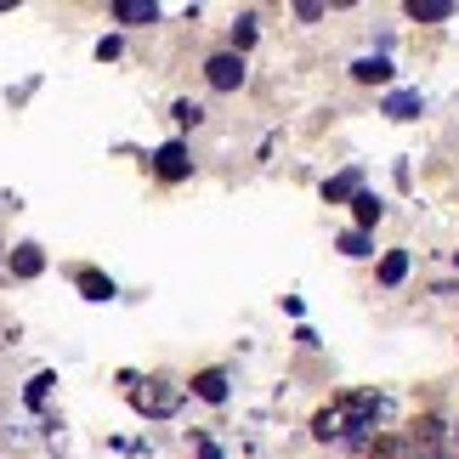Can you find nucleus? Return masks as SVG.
<instances>
[{"instance_id": "obj_4", "label": "nucleus", "mask_w": 459, "mask_h": 459, "mask_svg": "<svg viewBox=\"0 0 459 459\" xmlns=\"http://www.w3.org/2000/svg\"><path fill=\"white\" fill-rule=\"evenodd\" d=\"M204 80L216 85V91H238V85H244V57H238V51L210 57V63H204Z\"/></svg>"}, {"instance_id": "obj_8", "label": "nucleus", "mask_w": 459, "mask_h": 459, "mask_svg": "<svg viewBox=\"0 0 459 459\" xmlns=\"http://www.w3.org/2000/svg\"><path fill=\"white\" fill-rule=\"evenodd\" d=\"M193 397L221 403V397H227V375H221V368H204V375H193Z\"/></svg>"}, {"instance_id": "obj_13", "label": "nucleus", "mask_w": 459, "mask_h": 459, "mask_svg": "<svg viewBox=\"0 0 459 459\" xmlns=\"http://www.w3.org/2000/svg\"><path fill=\"white\" fill-rule=\"evenodd\" d=\"M351 74H358L363 85H385V80H392V63H385V57H363V63H351Z\"/></svg>"}, {"instance_id": "obj_2", "label": "nucleus", "mask_w": 459, "mask_h": 459, "mask_svg": "<svg viewBox=\"0 0 459 459\" xmlns=\"http://www.w3.org/2000/svg\"><path fill=\"white\" fill-rule=\"evenodd\" d=\"M334 409H341L346 431H368V426H375V414H380V397H375V392H346Z\"/></svg>"}, {"instance_id": "obj_5", "label": "nucleus", "mask_w": 459, "mask_h": 459, "mask_svg": "<svg viewBox=\"0 0 459 459\" xmlns=\"http://www.w3.org/2000/svg\"><path fill=\"white\" fill-rule=\"evenodd\" d=\"M153 170L165 176V182H182V176H187V148L182 143H165V148L153 153Z\"/></svg>"}, {"instance_id": "obj_11", "label": "nucleus", "mask_w": 459, "mask_h": 459, "mask_svg": "<svg viewBox=\"0 0 459 459\" xmlns=\"http://www.w3.org/2000/svg\"><path fill=\"white\" fill-rule=\"evenodd\" d=\"M358 187H363V176H358V170H341V176H334V182L324 187V199H329V204H341V199H358Z\"/></svg>"}, {"instance_id": "obj_10", "label": "nucleus", "mask_w": 459, "mask_h": 459, "mask_svg": "<svg viewBox=\"0 0 459 459\" xmlns=\"http://www.w3.org/2000/svg\"><path fill=\"white\" fill-rule=\"evenodd\" d=\"M114 17H119V23H153L159 6H153V0H114Z\"/></svg>"}, {"instance_id": "obj_20", "label": "nucleus", "mask_w": 459, "mask_h": 459, "mask_svg": "<svg viewBox=\"0 0 459 459\" xmlns=\"http://www.w3.org/2000/svg\"><path fill=\"white\" fill-rule=\"evenodd\" d=\"M46 392H51V375H34V380H29V392H23V397L34 403V409H40V403H46Z\"/></svg>"}, {"instance_id": "obj_1", "label": "nucleus", "mask_w": 459, "mask_h": 459, "mask_svg": "<svg viewBox=\"0 0 459 459\" xmlns=\"http://www.w3.org/2000/svg\"><path fill=\"white\" fill-rule=\"evenodd\" d=\"M409 443L420 459H448V426L437 414H420L414 426H409Z\"/></svg>"}, {"instance_id": "obj_19", "label": "nucleus", "mask_w": 459, "mask_h": 459, "mask_svg": "<svg viewBox=\"0 0 459 459\" xmlns=\"http://www.w3.org/2000/svg\"><path fill=\"white\" fill-rule=\"evenodd\" d=\"M341 255H368V233H358V227L341 233Z\"/></svg>"}, {"instance_id": "obj_3", "label": "nucleus", "mask_w": 459, "mask_h": 459, "mask_svg": "<svg viewBox=\"0 0 459 459\" xmlns=\"http://www.w3.org/2000/svg\"><path fill=\"white\" fill-rule=\"evenodd\" d=\"M131 403L143 414H176L182 409V392H176L170 380H148V392H131Z\"/></svg>"}, {"instance_id": "obj_18", "label": "nucleus", "mask_w": 459, "mask_h": 459, "mask_svg": "<svg viewBox=\"0 0 459 459\" xmlns=\"http://www.w3.org/2000/svg\"><path fill=\"white\" fill-rule=\"evenodd\" d=\"M233 46H238V57H244V46H255V17H238L233 23Z\"/></svg>"}, {"instance_id": "obj_15", "label": "nucleus", "mask_w": 459, "mask_h": 459, "mask_svg": "<svg viewBox=\"0 0 459 459\" xmlns=\"http://www.w3.org/2000/svg\"><path fill=\"white\" fill-rule=\"evenodd\" d=\"M385 114H392V119H414L420 114V97L414 91H392V97H385Z\"/></svg>"}, {"instance_id": "obj_21", "label": "nucleus", "mask_w": 459, "mask_h": 459, "mask_svg": "<svg viewBox=\"0 0 459 459\" xmlns=\"http://www.w3.org/2000/svg\"><path fill=\"white\" fill-rule=\"evenodd\" d=\"M199 459H221V448H216V443H204V448H199Z\"/></svg>"}, {"instance_id": "obj_16", "label": "nucleus", "mask_w": 459, "mask_h": 459, "mask_svg": "<svg viewBox=\"0 0 459 459\" xmlns=\"http://www.w3.org/2000/svg\"><path fill=\"white\" fill-rule=\"evenodd\" d=\"M80 290H85V301H108V295H114V284L102 273H91V267L80 273Z\"/></svg>"}, {"instance_id": "obj_7", "label": "nucleus", "mask_w": 459, "mask_h": 459, "mask_svg": "<svg viewBox=\"0 0 459 459\" xmlns=\"http://www.w3.org/2000/svg\"><path fill=\"white\" fill-rule=\"evenodd\" d=\"M12 273H17V278H40V273H46L40 244H17V250H12Z\"/></svg>"}, {"instance_id": "obj_9", "label": "nucleus", "mask_w": 459, "mask_h": 459, "mask_svg": "<svg viewBox=\"0 0 459 459\" xmlns=\"http://www.w3.org/2000/svg\"><path fill=\"white\" fill-rule=\"evenodd\" d=\"M409 17L414 23H443V17H454V0H409Z\"/></svg>"}, {"instance_id": "obj_12", "label": "nucleus", "mask_w": 459, "mask_h": 459, "mask_svg": "<svg viewBox=\"0 0 459 459\" xmlns=\"http://www.w3.org/2000/svg\"><path fill=\"white\" fill-rule=\"evenodd\" d=\"M341 431H346L341 409H317V414H312V437H317V443H329V437H341Z\"/></svg>"}, {"instance_id": "obj_14", "label": "nucleus", "mask_w": 459, "mask_h": 459, "mask_svg": "<svg viewBox=\"0 0 459 459\" xmlns=\"http://www.w3.org/2000/svg\"><path fill=\"white\" fill-rule=\"evenodd\" d=\"M351 216H358V233L375 227L380 221V199H375V193H358V199H351Z\"/></svg>"}, {"instance_id": "obj_6", "label": "nucleus", "mask_w": 459, "mask_h": 459, "mask_svg": "<svg viewBox=\"0 0 459 459\" xmlns=\"http://www.w3.org/2000/svg\"><path fill=\"white\" fill-rule=\"evenodd\" d=\"M368 459H420L414 443H409V431H385L375 448H368Z\"/></svg>"}, {"instance_id": "obj_17", "label": "nucleus", "mask_w": 459, "mask_h": 459, "mask_svg": "<svg viewBox=\"0 0 459 459\" xmlns=\"http://www.w3.org/2000/svg\"><path fill=\"white\" fill-rule=\"evenodd\" d=\"M403 278H409V255L392 250V255L380 261V284H403Z\"/></svg>"}]
</instances>
